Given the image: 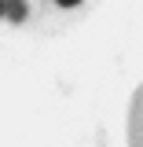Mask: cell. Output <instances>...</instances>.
<instances>
[{
    "label": "cell",
    "mask_w": 143,
    "mask_h": 147,
    "mask_svg": "<svg viewBox=\"0 0 143 147\" xmlns=\"http://www.w3.org/2000/svg\"><path fill=\"white\" fill-rule=\"evenodd\" d=\"M0 15L22 22V18H26V4H22V0H0Z\"/></svg>",
    "instance_id": "obj_1"
},
{
    "label": "cell",
    "mask_w": 143,
    "mask_h": 147,
    "mask_svg": "<svg viewBox=\"0 0 143 147\" xmlns=\"http://www.w3.org/2000/svg\"><path fill=\"white\" fill-rule=\"evenodd\" d=\"M55 4H62V7H73V4H81V0H55Z\"/></svg>",
    "instance_id": "obj_2"
},
{
    "label": "cell",
    "mask_w": 143,
    "mask_h": 147,
    "mask_svg": "<svg viewBox=\"0 0 143 147\" xmlns=\"http://www.w3.org/2000/svg\"><path fill=\"white\" fill-rule=\"evenodd\" d=\"M0 18H4V15H0Z\"/></svg>",
    "instance_id": "obj_3"
}]
</instances>
